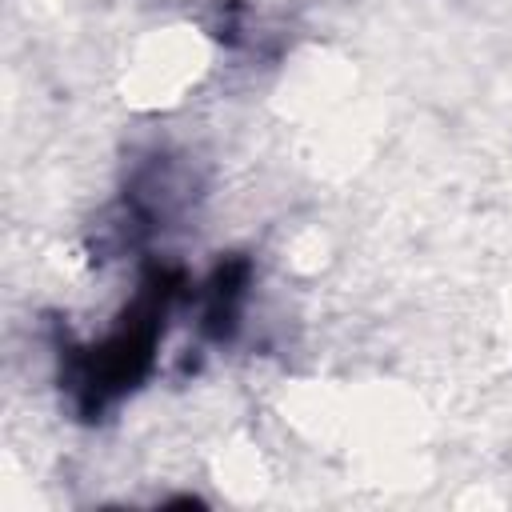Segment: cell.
Returning <instances> with one entry per match:
<instances>
[{"instance_id": "2", "label": "cell", "mask_w": 512, "mask_h": 512, "mask_svg": "<svg viewBox=\"0 0 512 512\" xmlns=\"http://www.w3.org/2000/svg\"><path fill=\"white\" fill-rule=\"evenodd\" d=\"M200 192V176L188 156L148 148L128 164L120 200L96 220V252L120 256L152 240L164 224L184 216Z\"/></svg>"}, {"instance_id": "3", "label": "cell", "mask_w": 512, "mask_h": 512, "mask_svg": "<svg viewBox=\"0 0 512 512\" xmlns=\"http://www.w3.org/2000/svg\"><path fill=\"white\" fill-rule=\"evenodd\" d=\"M248 288H252V260L232 252L224 256L204 288H200V336L212 344H232L244 320V304H248Z\"/></svg>"}, {"instance_id": "1", "label": "cell", "mask_w": 512, "mask_h": 512, "mask_svg": "<svg viewBox=\"0 0 512 512\" xmlns=\"http://www.w3.org/2000/svg\"><path fill=\"white\" fill-rule=\"evenodd\" d=\"M184 292V272L152 264L116 324L92 344H60V388L76 420L96 424L128 400L156 368L168 316Z\"/></svg>"}]
</instances>
